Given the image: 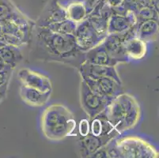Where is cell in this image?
Segmentation results:
<instances>
[{
	"mask_svg": "<svg viewBox=\"0 0 159 158\" xmlns=\"http://www.w3.org/2000/svg\"><path fill=\"white\" fill-rule=\"evenodd\" d=\"M9 85H3V86H0V103L2 102L7 97V89H8Z\"/></svg>",
	"mask_w": 159,
	"mask_h": 158,
	"instance_id": "4316f807",
	"label": "cell"
},
{
	"mask_svg": "<svg viewBox=\"0 0 159 158\" xmlns=\"http://www.w3.org/2000/svg\"><path fill=\"white\" fill-rule=\"evenodd\" d=\"M0 41H2L5 43V40H4V33H3V30H2V26H1V25H0ZM6 44H7V43H6Z\"/></svg>",
	"mask_w": 159,
	"mask_h": 158,
	"instance_id": "f1b7e54d",
	"label": "cell"
},
{
	"mask_svg": "<svg viewBox=\"0 0 159 158\" xmlns=\"http://www.w3.org/2000/svg\"><path fill=\"white\" fill-rule=\"evenodd\" d=\"M80 100L81 106L88 115L89 120H92L105 111L109 103L91 90L82 79L80 87Z\"/></svg>",
	"mask_w": 159,
	"mask_h": 158,
	"instance_id": "5b68a950",
	"label": "cell"
},
{
	"mask_svg": "<svg viewBox=\"0 0 159 158\" xmlns=\"http://www.w3.org/2000/svg\"><path fill=\"white\" fill-rule=\"evenodd\" d=\"M120 135V133L103 134V135L95 136L91 133H89L85 137H81L79 140V149L81 154L83 157H90L99 149L106 146L112 140Z\"/></svg>",
	"mask_w": 159,
	"mask_h": 158,
	"instance_id": "8fae6325",
	"label": "cell"
},
{
	"mask_svg": "<svg viewBox=\"0 0 159 158\" xmlns=\"http://www.w3.org/2000/svg\"><path fill=\"white\" fill-rule=\"evenodd\" d=\"M89 89L97 94L102 97L108 102L116 97L117 96L124 93L122 84L119 83L112 78H101L98 80H93L90 78H82Z\"/></svg>",
	"mask_w": 159,
	"mask_h": 158,
	"instance_id": "52a82bcc",
	"label": "cell"
},
{
	"mask_svg": "<svg viewBox=\"0 0 159 158\" xmlns=\"http://www.w3.org/2000/svg\"><path fill=\"white\" fill-rule=\"evenodd\" d=\"M8 66H7V65L4 63V61L0 58V70H2L6 69V68L8 67Z\"/></svg>",
	"mask_w": 159,
	"mask_h": 158,
	"instance_id": "83f0119b",
	"label": "cell"
},
{
	"mask_svg": "<svg viewBox=\"0 0 159 158\" xmlns=\"http://www.w3.org/2000/svg\"><path fill=\"white\" fill-rule=\"evenodd\" d=\"M21 47L6 44L0 47V58L7 66L15 69L23 60Z\"/></svg>",
	"mask_w": 159,
	"mask_h": 158,
	"instance_id": "d6986e66",
	"label": "cell"
},
{
	"mask_svg": "<svg viewBox=\"0 0 159 158\" xmlns=\"http://www.w3.org/2000/svg\"><path fill=\"white\" fill-rule=\"evenodd\" d=\"M90 130V125H89V120L82 119L79 122V132L81 137H85L89 133Z\"/></svg>",
	"mask_w": 159,
	"mask_h": 158,
	"instance_id": "484cf974",
	"label": "cell"
},
{
	"mask_svg": "<svg viewBox=\"0 0 159 158\" xmlns=\"http://www.w3.org/2000/svg\"><path fill=\"white\" fill-rule=\"evenodd\" d=\"M18 78L21 85L34 88L43 93H52V85L48 77L30 70L22 68L18 70Z\"/></svg>",
	"mask_w": 159,
	"mask_h": 158,
	"instance_id": "30bf717a",
	"label": "cell"
},
{
	"mask_svg": "<svg viewBox=\"0 0 159 158\" xmlns=\"http://www.w3.org/2000/svg\"><path fill=\"white\" fill-rule=\"evenodd\" d=\"M104 112L107 120L120 134L134 128L141 118V108L137 100L124 92L108 103Z\"/></svg>",
	"mask_w": 159,
	"mask_h": 158,
	"instance_id": "7a4b0ae2",
	"label": "cell"
},
{
	"mask_svg": "<svg viewBox=\"0 0 159 158\" xmlns=\"http://www.w3.org/2000/svg\"><path fill=\"white\" fill-rule=\"evenodd\" d=\"M4 21H11L21 26H35V22L21 13L11 0H0V22Z\"/></svg>",
	"mask_w": 159,
	"mask_h": 158,
	"instance_id": "4fadbf2b",
	"label": "cell"
},
{
	"mask_svg": "<svg viewBox=\"0 0 159 158\" xmlns=\"http://www.w3.org/2000/svg\"><path fill=\"white\" fill-rule=\"evenodd\" d=\"M4 33L5 43L9 45L22 47L30 43L33 27L21 26L11 21L0 22Z\"/></svg>",
	"mask_w": 159,
	"mask_h": 158,
	"instance_id": "8992f818",
	"label": "cell"
},
{
	"mask_svg": "<svg viewBox=\"0 0 159 158\" xmlns=\"http://www.w3.org/2000/svg\"><path fill=\"white\" fill-rule=\"evenodd\" d=\"M76 26H77V23L74 22L73 21L67 18L60 22L49 25L44 28L55 32V33H60V34L74 35L75 29H76Z\"/></svg>",
	"mask_w": 159,
	"mask_h": 158,
	"instance_id": "603a6c76",
	"label": "cell"
},
{
	"mask_svg": "<svg viewBox=\"0 0 159 158\" xmlns=\"http://www.w3.org/2000/svg\"><path fill=\"white\" fill-rule=\"evenodd\" d=\"M67 18L66 8L60 3V1L50 0L36 21L35 25L44 28L49 25L60 22Z\"/></svg>",
	"mask_w": 159,
	"mask_h": 158,
	"instance_id": "9c48e42d",
	"label": "cell"
},
{
	"mask_svg": "<svg viewBox=\"0 0 159 158\" xmlns=\"http://www.w3.org/2000/svg\"><path fill=\"white\" fill-rule=\"evenodd\" d=\"M4 45H6V43L2 41H0V47H2V46H4Z\"/></svg>",
	"mask_w": 159,
	"mask_h": 158,
	"instance_id": "f546056e",
	"label": "cell"
},
{
	"mask_svg": "<svg viewBox=\"0 0 159 158\" xmlns=\"http://www.w3.org/2000/svg\"><path fill=\"white\" fill-rule=\"evenodd\" d=\"M74 37L78 47L81 51L84 52H86L89 49L98 45L105 39L100 37L95 32L88 21L87 18L77 24Z\"/></svg>",
	"mask_w": 159,
	"mask_h": 158,
	"instance_id": "ba28073f",
	"label": "cell"
},
{
	"mask_svg": "<svg viewBox=\"0 0 159 158\" xmlns=\"http://www.w3.org/2000/svg\"><path fill=\"white\" fill-rule=\"evenodd\" d=\"M14 70L11 66H8L6 69L0 70V86L9 85Z\"/></svg>",
	"mask_w": 159,
	"mask_h": 158,
	"instance_id": "d4e9b609",
	"label": "cell"
},
{
	"mask_svg": "<svg viewBox=\"0 0 159 158\" xmlns=\"http://www.w3.org/2000/svg\"><path fill=\"white\" fill-rule=\"evenodd\" d=\"M20 97L25 104L30 106H43L48 101L52 93H43L34 88L21 85L20 87Z\"/></svg>",
	"mask_w": 159,
	"mask_h": 158,
	"instance_id": "e0dca14e",
	"label": "cell"
},
{
	"mask_svg": "<svg viewBox=\"0 0 159 158\" xmlns=\"http://www.w3.org/2000/svg\"><path fill=\"white\" fill-rule=\"evenodd\" d=\"M136 25V18L132 11L126 14H112L108 22V34L122 35Z\"/></svg>",
	"mask_w": 159,
	"mask_h": 158,
	"instance_id": "5bb4252c",
	"label": "cell"
},
{
	"mask_svg": "<svg viewBox=\"0 0 159 158\" xmlns=\"http://www.w3.org/2000/svg\"><path fill=\"white\" fill-rule=\"evenodd\" d=\"M40 127L43 134L51 141H60L74 134L76 120L66 106L54 104L45 108L41 116Z\"/></svg>",
	"mask_w": 159,
	"mask_h": 158,
	"instance_id": "3957f363",
	"label": "cell"
},
{
	"mask_svg": "<svg viewBox=\"0 0 159 158\" xmlns=\"http://www.w3.org/2000/svg\"><path fill=\"white\" fill-rule=\"evenodd\" d=\"M86 18H87L90 25L92 26V28L95 30V32L99 35L100 37L105 38V37L108 35V33H107L108 22V20L103 18L99 14H89Z\"/></svg>",
	"mask_w": 159,
	"mask_h": 158,
	"instance_id": "7402d4cb",
	"label": "cell"
},
{
	"mask_svg": "<svg viewBox=\"0 0 159 158\" xmlns=\"http://www.w3.org/2000/svg\"><path fill=\"white\" fill-rule=\"evenodd\" d=\"M136 18V24L147 21V20H157L158 21V11L150 6H147L139 9L138 11L134 13Z\"/></svg>",
	"mask_w": 159,
	"mask_h": 158,
	"instance_id": "cb8c5ba5",
	"label": "cell"
},
{
	"mask_svg": "<svg viewBox=\"0 0 159 158\" xmlns=\"http://www.w3.org/2000/svg\"><path fill=\"white\" fill-rule=\"evenodd\" d=\"M78 70L82 78H90L93 80H98L101 78L108 77V78H113L114 80L122 84V81L117 72L116 66H101V65L92 64L85 61L84 63L80 65Z\"/></svg>",
	"mask_w": 159,
	"mask_h": 158,
	"instance_id": "7c38bea8",
	"label": "cell"
},
{
	"mask_svg": "<svg viewBox=\"0 0 159 158\" xmlns=\"http://www.w3.org/2000/svg\"><path fill=\"white\" fill-rule=\"evenodd\" d=\"M124 48L128 59L141 60L147 55V44L145 40L135 36L124 40Z\"/></svg>",
	"mask_w": 159,
	"mask_h": 158,
	"instance_id": "ac0fdd59",
	"label": "cell"
},
{
	"mask_svg": "<svg viewBox=\"0 0 159 158\" xmlns=\"http://www.w3.org/2000/svg\"><path fill=\"white\" fill-rule=\"evenodd\" d=\"M112 143L117 157H158V152L155 148L140 138L128 136L118 139L114 138Z\"/></svg>",
	"mask_w": 159,
	"mask_h": 158,
	"instance_id": "277c9868",
	"label": "cell"
},
{
	"mask_svg": "<svg viewBox=\"0 0 159 158\" xmlns=\"http://www.w3.org/2000/svg\"><path fill=\"white\" fill-rule=\"evenodd\" d=\"M124 38L118 34H108L102 41L108 54L119 63H128L129 61L124 52Z\"/></svg>",
	"mask_w": 159,
	"mask_h": 158,
	"instance_id": "9a60e30c",
	"label": "cell"
},
{
	"mask_svg": "<svg viewBox=\"0 0 159 158\" xmlns=\"http://www.w3.org/2000/svg\"><path fill=\"white\" fill-rule=\"evenodd\" d=\"M158 21L147 20L137 25L136 36L142 40L150 41L154 40L158 34Z\"/></svg>",
	"mask_w": 159,
	"mask_h": 158,
	"instance_id": "ffe728a7",
	"label": "cell"
},
{
	"mask_svg": "<svg viewBox=\"0 0 159 158\" xmlns=\"http://www.w3.org/2000/svg\"><path fill=\"white\" fill-rule=\"evenodd\" d=\"M86 61L89 63L101 66H116L119 62L108 54L102 42L86 52Z\"/></svg>",
	"mask_w": 159,
	"mask_h": 158,
	"instance_id": "2e32d148",
	"label": "cell"
},
{
	"mask_svg": "<svg viewBox=\"0 0 159 158\" xmlns=\"http://www.w3.org/2000/svg\"><path fill=\"white\" fill-rule=\"evenodd\" d=\"M65 8L68 19L71 20L77 24L84 21L88 16L84 4L80 2L70 1Z\"/></svg>",
	"mask_w": 159,
	"mask_h": 158,
	"instance_id": "44dd1931",
	"label": "cell"
},
{
	"mask_svg": "<svg viewBox=\"0 0 159 158\" xmlns=\"http://www.w3.org/2000/svg\"><path fill=\"white\" fill-rule=\"evenodd\" d=\"M30 43L32 54L38 60L61 63L77 70L86 61V52L78 47L74 35L60 34L35 25Z\"/></svg>",
	"mask_w": 159,
	"mask_h": 158,
	"instance_id": "6da1fadb",
	"label": "cell"
}]
</instances>
